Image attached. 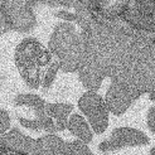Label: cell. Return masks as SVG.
<instances>
[{
    "label": "cell",
    "instance_id": "cell-1",
    "mask_svg": "<svg viewBox=\"0 0 155 155\" xmlns=\"http://www.w3.org/2000/svg\"><path fill=\"white\" fill-rule=\"evenodd\" d=\"M52 63V52L35 38H25L15 48V64L30 88L42 86L41 68Z\"/></svg>",
    "mask_w": 155,
    "mask_h": 155
},
{
    "label": "cell",
    "instance_id": "cell-2",
    "mask_svg": "<svg viewBox=\"0 0 155 155\" xmlns=\"http://www.w3.org/2000/svg\"><path fill=\"white\" fill-rule=\"evenodd\" d=\"M49 51L59 58L62 71L74 72L80 68L84 54V39L76 34L74 27L69 23H61L51 35Z\"/></svg>",
    "mask_w": 155,
    "mask_h": 155
},
{
    "label": "cell",
    "instance_id": "cell-3",
    "mask_svg": "<svg viewBox=\"0 0 155 155\" xmlns=\"http://www.w3.org/2000/svg\"><path fill=\"white\" fill-rule=\"evenodd\" d=\"M78 107L96 134H102L108 126V107L101 95L95 91H87L78 100Z\"/></svg>",
    "mask_w": 155,
    "mask_h": 155
},
{
    "label": "cell",
    "instance_id": "cell-4",
    "mask_svg": "<svg viewBox=\"0 0 155 155\" xmlns=\"http://www.w3.org/2000/svg\"><path fill=\"white\" fill-rule=\"evenodd\" d=\"M150 139L143 131L131 127H119L112 131L108 140L98 144V150L101 153H110L120 150L126 146H141L149 144Z\"/></svg>",
    "mask_w": 155,
    "mask_h": 155
},
{
    "label": "cell",
    "instance_id": "cell-5",
    "mask_svg": "<svg viewBox=\"0 0 155 155\" xmlns=\"http://www.w3.org/2000/svg\"><path fill=\"white\" fill-rule=\"evenodd\" d=\"M133 98L134 97L131 96V91L127 84L119 78H114V82L111 83L106 95L108 110L115 115H121L130 106Z\"/></svg>",
    "mask_w": 155,
    "mask_h": 155
},
{
    "label": "cell",
    "instance_id": "cell-6",
    "mask_svg": "<svg viewBox=\"0 0 155 155\" xmlns=\"http://www.w3.org/2000/svg\"><path fill=\"white\" fill-rule=\"evenodd\" d=\"M35 154L38 155H66V143L61 137L49 134L35 140Z\"/></svg>",
    "mask_w": 155,
    "mask_h": 155
},
{
    "label": "cell",
    "instance_id": "cell-7",
    "mask_svg": "<svg viewBox=\"0 0 155 155\" xmlns=\"http://www.w3.org/2000/svg\"><path fill=\"white\" fill-rule=\"evenodd\" d=\"M67 129L73 136H76L77 139H80V140L87 144H90L92 141V139H94V134H92V130L90 129L88 124L78 114H73L68 117Z\"/></svg>",
    "mask_w": 155,
    "mask_h": 155
},
{
    "label": "cell",
    "instance_id": "cell-8",
    "mask_svg": "<svg viewBox=\"0 0 155 155\" xmlns=\"http://www.w3.org/2000/svg\"><path fill=\"white\" fill-rule=\"evenodd\" d=\"M73 110V105L71 104H45V112L52 119H54L58 131H63L67 129L68 116Z\"/></svg>",
    "mask_w": 155,
    "mask_h": 155
},
{
    "label": "cell",
    "instance_id": "cell-9",
    "mask_svg": "<svg viewBox=\"0 0 155 155\" xmlns=\"http://www.w3.org/2000/svg\"><path fill=\"white\" fill-rule=\"evenodd\" d=\"M92 150L87 146V143L82 140H73L66 143V155H91Z\"/></svg>",
    "mask_w": 155,
    "mask_h": 155
},
{
    "label": "cell",
    "instance_id": "cell-10",
    "mask_svg": "<svg viewBox=\"0 0 155 155\" xmlns=\"http://www.w3.org/2000/svg\"><path fill=\"white\" fill-rule=\"evenodd\" d=\"M61 68V63L59 62H52L49 64L47 72L44 74V78L42 81V88L44 91H48L51 88V86L53 84L54 80H56V76L58 73V69Z\"/></svg>",
    "mask_w": 155,
    "mask_h": 155
},
{
    "label": "cell",
    "instance_id": "cell-11",
    "mask_svg": "<svg viewBox=\"0 0 155 155\" xmlns=\"http://www.w3.org/2000/svg\"><path fill=\"white\" fill-rule=\"evenodd\" d=\"M10 127V116L6 110H0V135L6 133Z\"/></svg>",
    "mask_w": 155,
    "mask_h": 155
},
{
    "label": "cell",
    "instance_id": "cell-12",
    "mask_svg": "<svg viewBox=\"0 0 155 155\" xmlns=\"http://www.w3.org/2000/svg\"><path fill=\"white\" fill-rule=\"evenodd\" d=\"M146 126L150 133L155 134V106H151L146 112Z\"/></svg>",
    "mask_w": 155,
    "mask_h": 155
},
{
    "label": "cell",
    "instance_id": "cell-13",
    "mask_svg": "<svg viewBox=\"0 0 155 155\" xmlns=\"http://www.w3.org/2000/svg\"><path fill=\"white\" fill-rule=\"evenodd\" d=\"M56 17L63 19V20H67V21H77V14H73V13L67 12V10H59V12H57Z\"/></svg>",
    "mask_w": 155,
    "mask_h": 155
},
{
    "label": "cell",
    "instance_id": "cell-14",
    "mask_svg": "<svg viewBox=\"0 0 155 155\" xmlns=\"http://www.w3.org/2000/svg\"><path fill=\"white\" fill-rule=\"evenodd\" d=\"M149 153H150V154H155V146L150 149V151H149Z\"/></svg>",
    "mask_w": 155,
    "mask_h": 155
}]
</instances>
